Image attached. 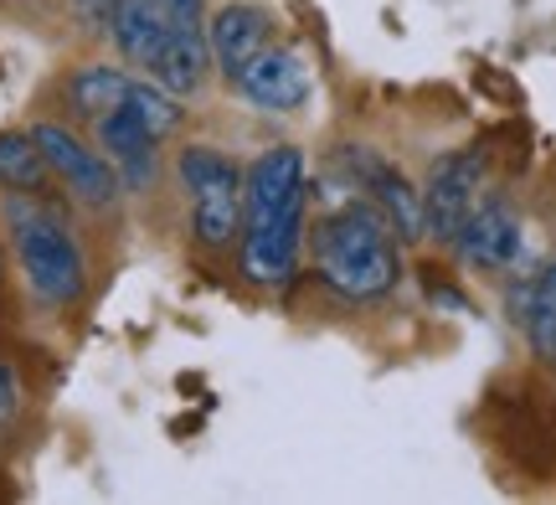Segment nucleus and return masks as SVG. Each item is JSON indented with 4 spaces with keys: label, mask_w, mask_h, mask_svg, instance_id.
Instances as JSON below:
<instances>
[{
    "label": "nucleus",
    "mask_w": 556,
    "mask_h": 505,
    "mask_svg": "<svg viewBox=\"0 0 556 505\" xmlns=\"http://www.w3.org/2000/svg\"><path fill=\"white\" fill-rule=\"evenodd\" d=\"M5 217L16 227V253H21V268H26V283H31L47 304L78 300L88 274H83V253H78V243L67 238V227L31 202H11Z\"/></svg>",
    "instance_id": "7ed1b4c3"
},
{
    "label": "nucleus",
    "mask_w": 556,
    "mask_h": 505,
    "mask_svg": "<svg viewBox=\"0 0 556 505\" xmlns=\"http://www.w3.org/2000/svg\"><path fill=\"white\" fill-rule=\"evenodd\" d=\"M206 47H212V62L238 83L242 67L268 47V16L258 5H248V0H232V5H222L217 16L206 21Z\"/></svg>",
    "instance_id": "9b49d317"
},
{
    "label": "nucleus",
    "mask_w": 556,
    "mask_h": 505,
    "mask_svg": "<svg viewBox=\"0 0 556 505\" xmlns=\"http://www.w3.org/2000/svg\"><path fill=\"white\" fill-rule=\"evenodd\" d=\"M484 171H490V155H484V150H448L443 161H433L428 186L417 191V197H422V238L454 243V232L464 227V217H469L479 202Z\"/></svg>",
    "instance_id": "39448f33"
},
{
    "label": "nucleus",
    "mask_w": 556,
    "mask_h": 505,
    "mask_svg": "<svg viewBox=\"0 0 556 505\" xmlns=\"http://www.w3.org/2000/svg\"><path fill=\"white\" fill-rule=\"evenodd\" d=\"M31 140H37L47 171H52V176H62V181H67V191H73L78 202L109 206L114 197H119V171L103 161L99 150H88L78 135H67L62 124H37V129H31Z\"/></svg>",
    "instance_id": "423d86ee"
},
{
    "label": "nucleus",
    "mask_w": 556,
    "mask_h": 505,
    "mask_svg": "<svg viewBox=\"0 0 556 505\" xmlns=\"http://www.w3.org/2000/svg\"><path fill=\"white\" fill-rule=\"evenodd\" d=\"M238 88L242 99L268 109V114H294L299 103L309 99V67L294 47H263L238 73Z\"/></svg>",
    "instance_id": "6e6552de"
},
{
    "label": "nucleus",
    "mask_w": 556,
    "mask_h": 505,
    "mask_svg": "<svg viewBox=\"0 0 556 505\" xmlns=\"http://www.w3.org/2000/svg\"><path fill=\"white\" fill-rule=\"evenodd\" d=\"M315 274L340 300H377L402 279V253L392 223L371 202H351L315 227Z\"/></svg>",
    "instance_id": "f03ea898"
},
{
    "label": "nucleus",
    "mask_w": 556,
    "mask_h": 505,
    "mask_svg": "<svg viewBox=\"0 0 556 505\" xmlns=\"http://www.w3.org/2000/svg\"><path fill=\"white\" fill-rule=\"evenodd\" d=\"M242 279L278 289L294 279L304 248V155L274 144L242 176Z\"/></svg>",
    "instance_id": "f257e3e1"
},
{
    "label": "nucleus",
    "mask_w": 556,
    "mask_h": 505,
    "mask_svg": "<svg viewBox=\"0 0 556 505\" xmlns=\"http://www.w3.org/2000/svg\"><path fill=\"white\" fill-rule=\"evenodd\" d=\"M109 31H114L124 58L150 73V67L165 58V47L176 41L180 26H170V16H165L160 0H119V11L109 16Z\"/></svg>",
    "instance_id": "f8f14e48"
},
{
    "label": "nucleus",
    "mask_w": 556,
    "mask_h": 505,
    "mask_svg": "<svg viewBox=\"0 0 556 505\" xmlns=\"http://www.w3.org/2000/svg\"><path fill=\"white\" fill-rule=\"evenodd\" d=\"M73 5L83 21H99V26H109V16L119 11V0H73Z\"/></svg>",
    "instance_id": "a211bd4d"
},
{
    "label": "nucleus",
    "mask_w": 556,
    "mask_h": 505,
    "mask_svg": "<svg viewBox=\"0 0 556 505\" xmlns=\"http://www.w3.org/2000/svg\"><path fill=\"white\" fill-rule=\"evenodd\" d=\"M454 248L475 268H516L520 253H526V232H520V217L505 202H475V212L454 232Z\"/></svg>",
    "instance_id": "1a4fd4ad"
},
{
    "label": "nucleus",
    "mask_w": 556,
    "mask_h": 505,
    "mask_svg": "<svg viewBox=\"0 0 556 505\" xmlns=\"http://www.w3.org/2000/svg\"><path fill=\"white\" fill-rule=\"evenodd\" d=\"M124 103H129L139 119L150 124V135H155V140H165V135L180 124V99H176V93H165L160 83H129V99H124Z\"/></svg>",
    "instance_id": "dca6fc26"
},
{
    "label": "nucleus",
    "mask_w": 556,
    "mask_h": 505,
    "mask_svg": "<svg viewBox=\"0 0 556 505\" xmlns=\"http://www.w3.org/2000/svg\"><path fill=\"white\" fill-rule=\"evenodd\" d=\"M345 171H351L356 191H366L371 206L392 223V232H397L402 243H417V238H422V197L413 191V181L402 176L397 165L381 161L377 150H366V144H351V150H345Z\"/></svg>",
    "instance_id": "0eeeda50"
},
{
    "label": "nucleus",
    "mask_w": 556,
    "mask_h": 505,
    "mask_svg": "<svg viewBox=\"0 0 556 505\" xmlns=\"http://www.w3.org/2000/svg\"><path fill=\"white\" fill-rule=\"evenodd\" d=\"M180 186L191 197V232L201 248H227L242 227V171L212 144L180 150Z\"/></svg>",
    "instance_id": "20e7f679"
},
{
    "label": "nucleus",
    "mask_w": 556,
    "mask_h": 505,
    "mask_svg": "<svg viewBox=\"0 0 556 505\" xmlns=\"http://www.w3.org/2000/svg\"><path fill=\"white\" fill-rule=\"evenodd\" d=\"M41 176H47V161H41L37 140L21 135V129H5V135H0V186H11V191H37Z\"/></svg>",
    "instance_id": "2eb2a0df"
},
{
    "label": "nucleus",
    "mask_w": 556,
    "mask_h": 505,
    "mask_svg": "<svg viewBox=\"0 0 556 505\" xmlns=\"http://www.w3.org/2000/svg\"><path fill=\"white\" fill-rule=\"evenodd\" d=\"M129 83L119 67H103V62H93V67H78L73 73V83H67V103L78 109V114H88V119H103L109 109H119L124 99H129Z\"/></svg>",
    "instance_id": "4468645a"
},
{
    "label": "nucleus",
    "mask_w": 556,
    "mask_h": 505,
    "mask_svg": "<svg viewBox=\"0 0 556 505\" xmlns=\"http://www.w3.org/2000/svg\"><path fill=\"white\" fill-rule=\"evenodd\" d=\"M99 140L103 150H109V165L119 171L124 186H135V191H144V186L155 181V135H150V124L139 119L129 103H119V109H109L99 119Z\"/></svg>",
    "instance_id": "9d476101"
},
{
    "label": "nucleus",
    "mask_w": 556,
    "mask_h": 505,
    "mask_svg": "<svg viewBox=\"0 0 556 505\" xmlns=\"http://www.w3.org/2000/svg\"><path fill=\"white\" fill-rule=\"evenodd\" d=\"M516 310H520L516 320L526 325V341H531V351H536V362L556 366V263L520 289Z\"/></svg>",
    "instance_id": "ddd939ff"
},
{
    "label": "nucleus",
    "mask_w": 556,
    "mask_h": 505,
    "mask_svg": "<svg viewBox=\"0 0 556 505\" xmlns=\"http://www.w3.org/2000/svg\"><path fill=\"white\" fill-rule=\"evenodd\" d=\"M16 407H21V377H16V366L0 356V424L16 418Z\"/></svg>",
    "instance_id": "f3484780"
}]
</instances>
